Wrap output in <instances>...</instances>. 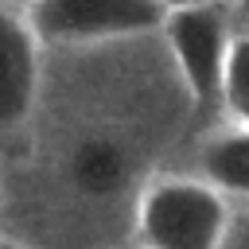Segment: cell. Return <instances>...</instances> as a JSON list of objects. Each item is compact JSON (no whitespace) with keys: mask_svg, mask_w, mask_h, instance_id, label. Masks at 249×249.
I'll return each mask as SVG.
<instances>
[{"mask_svg":"<svg viewBox=\"0 0 249 249\" xmlns=\"http://www.w3.org/2000/svg\"><path fill=\"white\" fill-rule=\"evenodd\" d=\"M230 226V198L195 175L152 179L136 202V237L144 249H222Z\"/></svg>","mask_w":249,"mask_h":249,"instance_id":"obj_1","label":"cell"},{"mask_svg":"<svg viewBox=\"0 0 249 249\" xmlns=\"http://www.w3.org/2000/svg\"><path fill=\"white\" fill-rule=\"evenodd\" d=\"M23 16L35 27L39 43L58 47H89L144 35L160 31L167 19L160 0H35Z\"/></svg>","mask_w":249,"mask_h":249,"instance_id":"obj_2","label":"cell"},{"mask_svg":"<svg viewBox=\"0 0 249 249\" xmlns=\"http://www.w3.org/2000/svg\"><path fill=\"white\" fill-rule=\"evenodd\" d=\"M163 39L179 62V74L191 89V101L198 109L222 105V82H226V58L233 47V31L226 19V8L218 0H202L179 12H167Z\"/></svg>","mask_w":249,"mask_h":249,"instance_id":"obj_3","label":"cell"},{"mask_svg":"<svg viewBox=\"0 0 249 249\" xmlns=\"http://www.w3.org/2000/svg\"><path fill=\"white\" fill-rule=\"evenodd\" d=\"M39 93V35L27 16L0 8V128L27 121Z\"/></svg>","mask_w":249,"mask_h":249,"instance_id":"obj_4","label":"cell"},{"mask_svg":"<svg viewBox=\"0 0 249 249\" xmlns=\"http://www.w3.org/2000/svg\"><path fill=\"white\" fill-rule=\"evenodd\" d=\"M198 179L226 198H249V128H222L198 148Z\"/></svg>","mask_w":249,"mask_h":249,"instance_id":"obj_5","label":"cell"},{"mask_svg":"<svg viewBox=\"0 0 249 249\" xmlns=\"http://www.w3.org/2000/svg\"><path fill=\"white\" fill-rule=\"evenodd\" d=\"M124 179H128V156L109 136H86L70 152V183L82 195L105 198V195L121 191Z\"/></svg>","mask_w":249,"mask_h":249,"instance_id":"obj_6","label":"cell"},{"mask_svg":"<svg viewBox=\"0 0 249 249\" xmlns=\"http://www.w3.org/2000/svg\"><path fill=\"white\" fill-rule=\"evenodd\" d=\"M222 109L237 128H249V35H233L222 82Z\"/></svg>","mask_w":249,"mask_h":249,"instance_id":"obj_7","label":"cell"},{"mask_svg":"<svg viewBox=\"0 0 249 249\" xmlns=\"http://www.w3.org/2000/svg\"><path fill=\"white\" fill-rule=\"evenodd\" d=\"M191 4H202V0H160L163 12H179V8H191Z\"/></svg>","mask_w":249,"mask_h":249,"instance_id":"obj_8","label":"cell"},{"mask_svg":"<svg viewBox=\"0 0 249 249\" xmlns=\"http://www.w3.org/2000/svg\"><path fill=\"white\" fill-rule=\"evenodd\" d=\"M8 4H19V8H31L35 0H8Z\"/></svg>","mask_w":249,"mask_h":249,"instance_id":"obj_9","label":"cell"},{"mask_svg":"<svg viewBox=\"0 0 249 249\" xmlns=\"http://www.w3.org/2000/svg\"><path fill=\"white\" fill-rule=\"evenodd\" d=\"M0 249H23V245H16V241H0Z\"/></svg>","mask_w":249,"mask_h":249,"instance_id":"obj_10","label":"cell"},{"mask_svg":"<svg viewBox=\"0 0 249 249\" xmlns=\"http://www.w3.org/2000/svg\"><path fill=\"white\" fill-rule=\"evenodd\" d=\"M237 8H241V12H245V16H249V0H237Z\"/></svg>","mask_w":249,"mask_h":249,"instance_id":"obj_11","label":"cell"}]
</instances>
